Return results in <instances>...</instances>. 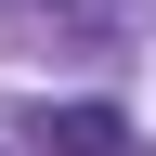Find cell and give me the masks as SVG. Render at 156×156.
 Segmentation results:
<instances>
[{
    "label": "cell",
    "instance_id": "1",
    "mask_svg": "<svg viewBox=\"0 0 156 156\" xmlns=\"http://www.w3.org/2000/svg\"><path fill=\"white\" fill-rule=\"evenodd\" d=\"M52 156H143V130L117 104H52Z\"/></svg>",
    "mask_w": 156,
    "mask_h": 156
}]
</instances>
